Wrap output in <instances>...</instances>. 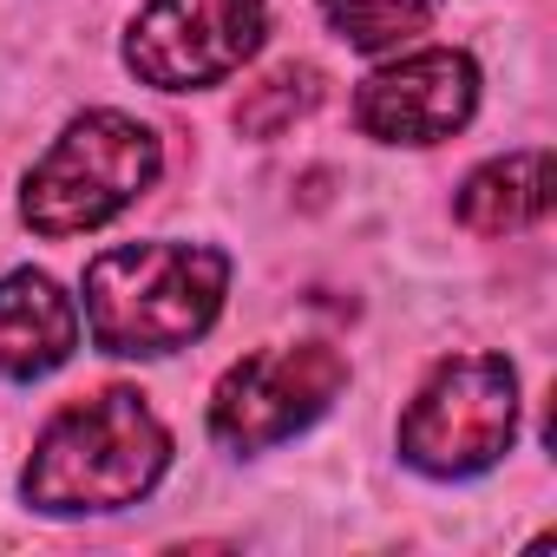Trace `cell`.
<instances>
[{"label": "cell", "mask_w": 557, "mask_h": 557, "mask_svg": "<svg viewBox=\"0 0 557 557\" xmlns=\"http://www.w3.org/2000/svg\"><path fill=\"white\" fill-rule=\"evenodd\" d=\"M315 99H322V79H315V66H275L262 86H249V92H243V106H236V125H243L249 138H269V132L296 125V119H302Z\"/></svg>", "instance_id": "obj_11"}, {"label": "cell", "mask_w": 557, "mask_h": 557, "mask_svg": "<svg viewBox=\"0 0 557 557\" xmlns=\"http://www.w3.org/2000/svg\"><path fill=\"white\" fill-rule=\"evenodd\" d=\"M472 106H479V66L453 47H426L381 66L361 86L355 119L381 145H440L472 119Z\"/></svg>", "instance_id": "obj_7"}, {"label": "cell", "mask_w": 557, "mask_h": 557, "mask_svg": "<svg viewBox=\"0 0 557 557\" xmlns=\"http://www.w3.org/2000/svg\"><path fill=\"white\" fill-rule=\"evenodd\" d=\"M342 387H348V361L335 348H322V342L256 348V355H243L216 381V394H210V433L230 453H269L275 440H289L309 420H322Z\"/></svg>", "instance_id": "obj_5"}, {"label": "cell", "mask_w": 557, "mask_h": 557, "mask_svg": "<svg viewBox=\"0 0 557 557\" xmlns=\"http://www.w3.org/2000/svg\"><path fill=\"white\" fill-rule=\"evenodd\" d=\"M550 210V151H511L485 171L466 177L459 190V223L479 236H511Z\"/></svg>", "instance_id": "obj_9"}, {"label": "cell", "mask_w": 557, "mask_h": 557, "mask_svg": "<svg viewBox=\"0 0 557 557\" xmlns=\"http://www.w3.org/2000/svg\"><path fill=\"white\" fill-rule=\"evenodd\" d=\"M262 0H151L132 21L125 66L158 92L230 79L262 47Z\"/></svg>", "instance_id": "obj_6"}, {"label": "cell", "mask_w": 557, "mask_h": 557, "mask_svg": "<svg viewBox=\"0 0 557 557\" xmlns=\"http://www.w3.org/2000/svg\"><path fill=\"white\" fill-rule=\"evenodd\" d=\"M223 283V249L119 243L86 262V329L106 355H177L216 322Z\"/></svg>", "instance_id": "obj_2"}, {"label": "cell", "mask_w": 557, "mask_h": 557, "mask_svg": "<svg viewBox=\"0 0 557 557\" xmlns=\"http://www.w3.org/2000/svg\"><path fill=\"white\" fill-rule=\"evenodd\" d=\"M440 0H322V14L329 27L361 47V53H381V47H400L407 34H420L433 21Z\"/></svg>", "instance_id": "obj_10"}, {"label": "cell", "mask_w": 557, "mask_h": 557, "mask_svg": "<svg viewBox=\"0 0 557 557\" xmlns=\"http://www.w3.org/2000/svg\"><path fill=\"white\" fill-rule=\"evenodd\" d=\"M158 177V138L151 125L125 112H86L60 132V145L34 164L21 216L40 236H79L112 223L125 203H138Z\"/></svg>", "instance_id": "obj_3"}, {"label": "cell", "mask_w": 557, "mask_h": 557, "mask_svg": "<svg viewBox=\"0 0 557 557\" xmlns=\"http://www.w3.org/2000/svg\"><path fill=\"white\" fill-rule=\"evenodd\" d=\"M79 348V315L53 275H8L0 283V381H40Z\"/></svg>", "instance_id": "obj_8"}, {"label": "cell", "mask_w": 557, "mask_h": 557, "mask_svg": "<svg viewBox=\"0 0 557 557\" xmlns=\"http://www.w3.org/2000/svg\"><path fill=\"white\" fill-rule=\"evenodd\" d=\"M171 466V433L132 387H106L92 400H73L27 459V505L34 511H119L138 505Z\"/></svg>", "instance_id": "obj_1"}, {"label": "cell", "mask_w": 557, "mask_h": 557, "mask_svg": "<svg viewBox=\"0 0 557 557\" xmlns=\"http://www.w3.org/2000/svg\"><path fill=\"white\" fill-rule=\"evenodd\" d=\"M518 374L505 355H453L400 413V459L433 479H472L511 453Z\"/></svg>", "instance_id": "obj_4"}]
</instances>
